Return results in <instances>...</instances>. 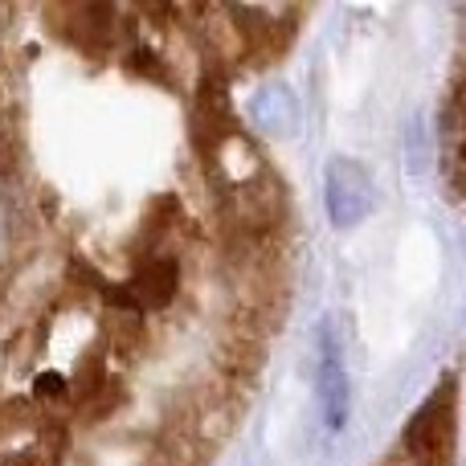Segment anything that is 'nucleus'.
<instances>
[{
	"mask_svg": "<svg viewBox=\"0 0 466 466\" xmlns=\"http://www.w3.org/2000/svg\"><path fill=\"white\" fill-rule=\"evenodd\" d=\"M451 442H454V380H442L405 426V451L413 454L418 466H451Z\"/></svg>",
	"mask_w": 466,
	"mask_h": 466,
	"instance_id": "nucleus-2",
	"label": "nucleus"
},
{
	"mask_svg": "<svg viewBox=\"0 0 466 466\" xmlns=\"http://www.w3.org/2000/svg\"><path fill=\"white\" fill-rule=\"evenodd\" d=\"M74 33H82L86 41H98V46H106V41L115 37V8L106 5H86L74 13Z\"/></svg>",
	"mask_w": 466,
	"mask_h": 466,
	"instance_id": "nucleus-7",
	"label": "nucleus"
},
{
	"mask_svg": "<svg viewBox=\"0 0 466 466\" xmlns=\"http://www.w3.org/2000/svg\"><path fill=\"white\" fill-rule=\"evenodd\" d=\"M8 466H49L46 459H41V454H13V462H8Z\"/></svg>",
	"mask_w": 466,
	"mask_h": 466,
	"instance_id": "nucleus-10",
	"label": "nucleus"
},
{
	"mask_svg": "<svg viewBox=\"0 0 466 466\" xmlns=\"http://www.w3.org/2000/svg\"><path fill=\"white\" fill-rule=\"evenodd\" d=\"M249 119H254L258 131L266 136H295L299 123H303V106H299L295 90L287 82H262V86L249 95Z\"/></svg>",
	"mask_w": 466,
	"mask_h": 466,
	"instance_id": "nucleus-5",
	"label": "nucleus"
},
{
	"mask_svg": "<svg viewBox=\"0 0 466 466\" xmlns=\"http://www.w3.org/2000/svg\"><path fill=\"white\" fill-rule=\"evenodd\" d=\"M13 168H16V136L0 123V177H8Z\"/></svg>",
	"mask_w": 466,
	"mask_h": 466,
	"instance_id": "nucleus-9",
	"label": "nucleus"
},
{
	"mask_svg": "<svg viewBox=\"0 0 466 466\" xmlns=\"http://www.w3.org/2000/svg\"><path fill=\"white\" fill-rule=\"evenodd\" d=\"M315 405H319V418L331 434H339V430L348 426V413H352V385H348L344 352H339V339H336V331H331V323H323V331H319Z\"/></svg>",
	"mask_w": 466,
	"mask_h": 466,
	"instance_id": "nucleus-3",
	"label": "nucleus"
},
{
	"mask_svg": "<svg viewBox=\"0 0 466 466\" xmlns=\"http://www.w3.org/2000/svg\"><path fill=\"white\" fill-rule=\"evenodd\" d=\"M123 290H127V299H131V307H136V311H160V307H168L172 299H177V290H180L177 258H168V254L144 258Z\"/></svg>",
	"mask_w": 466,
	"mask_h": 466,
	"instance_id": "nucleus-4",
	"label": "nucleus"
},
{
	"mask_svg": "<svg viewBox=\"0 0 466 466\" xmlns=\"http://www.w3.org/2000/svg\"><path fill=\"white\" fill-rule=\"evenodd\" d=\"M323 205H328V221L336 229L364 226L377 209V185H372L369 168L352 156H331L323 168Z\"/></svg>",
	"mask_w": 466,
	"mask_h": 466,
	"instance_id": "nucleus-1",
	"label": "nucleus"
},
{
	"mask_svg": "<svg viewBox=\"0 0 466 466\" xmlns=\"http://www.w3.org/2000/svg\"><path fill=\"white\" fill-rule=\"evenodd\" d=\"M33 393H37L41 401H66V393H70V389H66L62 372H41L37 385H33Z\"/></svg>",
	"mask_w": 466,
	"mask_h": 466,
	"instance_id": "nucleus-8",
	"label": "nucleus"
},
{
	"mask_svg": "<svg viewBox=\"0 0 466 466\" xmlns=\"http://www.w3.org/2000/svg\"><path fill=\"white\" fill-rule=\"evenodd\" d=\"M193 139H197V147H201L205 156H213V152L221 156V144L233 139L226 90H221L213 78H205L201 90H197V103H193Z\"/></svg>",
	"mask_w": 466,
	"mask_h": 466,
	"instance_id": "nucleus-6",
	"label": "nucleus"
}]
</instances>
